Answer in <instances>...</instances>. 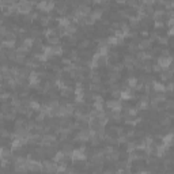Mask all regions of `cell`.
I'll list each match as a JSON object with an SVG mask.
<instances>
[{"instance_id": "2", "label": "cell", "mask_w": 174, "mask_h": 174, "mask_svg": "<svg viewBox=\"0 0 174 174\" xmlns=\"http://www.w3.org/2000/svg\"><path fill=\"white\" fill-rule=\"evenodd\" d=\"M27 170L29 172H42V162L36 158L27 159Z\"/></svg>"}, {"instance_id": "24", "label": "cell", "mask_w": 174, "mask_h": 174, "mask_svg": "<svg viewBox=\"0 0 174 174\" xmlns=\"http://www.w3.org/2000/svg\"><path fill=\"white\" fill-rule=\"evenodd\" d=\"M128 52L131 53V54H135L136 52H138V45H136V42L131 41V44L128 45Z\"/></svg>"}, {"instance_id": "14", "label": "cell", "mask_w": 174, "mask_h": 174, "mask_svg": "<svg viewBox=\"0 0 174 174\" xmlns=\"http://www.w3.org/2000/svg\"><path fill=\"white\" fill-rule=\"evenodd\" d=\"M56 22H57V26H60V27H67V26L71 23V19L68 18V16H59V18L56 19Z\"/></svg>"}, {"instance_id": "5", "label": "cell", "mask_w": 174, "mask_h": 174, "mask_svg": "<svg viewBox=\"0 0 174 174\" xmlns=\"http://www.w3.org/2000/svg\"><path fill=\"white\" fill-rule=\"evenodd\" d=\"M156 64H159V66L162 67V70H168V68L173 64L172 54H170V56H159L158 59H156Z\"/></svg>"}, {"instance_id": "4", "label": "cell", "mask_w": 174, "mask_h": 174, "mask_svg": "<svg viewBox=\"0 0 174 174\" xmlns=\"http://www.w3.org/2000/svg\"><path fill=\"white\" fill-rule=\"evenodd\" d=\"M104 105L109 109V110H122L121 100H118V98H113V100H109V101L105 102Z\"/></svg>"}, {"instance_id": "13", "label": "cell", "mask_w": 174, "mask_h": 174, "mask_svg": "<svg viewBox=\"0 0 174 174\" xmlns=\"http://www.w3.org/2000/svg\"><path fill=\"white\" fill-rule=\"evenodd\" d=\"M33 57H34V59H36L37 61H38V63H46V61L49 60V57H48L44 52H36V53L33 54Z\"/></svg>"}, {"instance_id": "10", "label": "cell", "mask_w": 174, "mask_h": 174, "mask_svg": "<svg viewBox=\"0 0 174 174\" xmlns=\"http://www.w3.org/2000/svg\"><path fill=\"white\" fill-rule=\"evenodd\" d=\"M90 16L95 20V22H97V20H101L102 16H104V10H102L101 7H95L94 10H91Z\"/></svg>"}, {"instance_id": "9", "label": "cell", "mask_w": 174, "mask_h": 174, "mask_svg": "<svg viewBox=\"0 0 174 174\" xmlns=\"http://www.w3.org/2000/svg\"><path fill=\"white\" fill-rule=\"evenodd\" d=\"M138 45V50H147V49H150L151 48V45H152V42L150 41L148 38H140L139 40V42L136 44Z\"/></svg>"}, {"instance_id": "21", "label": "cell", "mask_w": 174, "mask_h": 174, "mask_svg": "<svg viewBox=\"0 0 174 174\" xmlns=\"http://www.w3.org/2000/svg\"><path fill=\"white\" fill-rule=\"evenodd\" d=\"M60 41H61V38L57 36H52V37H48L46 38V42L49 44V45H60L61 44Z\"/></svg>"}, {"instance_id": "29", "label": "cell", "mask_w": 174, "mask_h": 174, "mask_svg": "<svg viewBox=\"0 0 174 174\" xmlns=\"http://www.w3.org/2000/svg\"><path fill=\"white\" fill-rule=\"evenodd\" d=\"M71 63H74V61L71 60L70 57H64V59H61V64H64V66H70Z\"/></svg>"}, {"instance_id": "23", "label": "cell", "mask_w": 174, "mask_h": 174, "mask_svg": "<svg viewBox=\"0 0 174 174\" xmlns=\"http://www.w3.org/2000/svg\"><path fill=\"white\" fill-rule=\"evenodd\" d=\"M15 50H16V53H20V54H27L30 52V48H27V46H25L23 44H20L19 46H16L15 48Z\"/></svg>"}, {"instance_id": "22", "label": "cell", "mask_w": 174, "mask_h": 174, "mask_svg": "<svg viewBox=\"0 0 174 174\" xmlns=\"http://www.w3.org/2000/svg\"><path fill=\"white\" fill-rule=\"evenodd\" d=\"M22 44L25 46H27V48H30V49H33V46H34V38L33 37H25V38L22 40Z\"/></svg>"}, {"instance_id": "8", "label": "cell", "mask_w": 174, "mask_h": 174, "mask_svg": "<svg viewBox=\"0 0 174 174\" xmlns=\"http://www.w3.org/2000/svg\"><path fill=\"white\" fill-rule=\"evenodd\" d=\"M0 48H3V49H15L16 48V40L3 38L2 41H0Z\"/></svg>"}, {"instance_id": "15", "label": "cell", "mask_w": 174, "mask_h": 174, "mask_svg": "<svg viewBox=\"0 0 174 174\" xmlns=\"http://www.w3.org/2000/svg\"><path fill=\"white\" fill-rule=\"evenodd\" d=\"M136 108H138L139 110H148L150 101H147V100H139L138 105H136Z\"/></svg>"}, {"instance_id": "27", "label": "cell", "mask_w": 174, "mask_h": 174, "mask_svg": "<svg viewBox=\"0 0 174 174\" xmlns=\"http://www.w3.org/2000/svg\"><path fill=\"white\" fill-rule=\"evenodd\" d=\"M104 104H105V102L93 101V108L95 109V110H100V112H102V110H104Z\"/></svg>"}, {"instance_id": "7", "label": "cell", "mask_w": 174, "mask_h": 174, "mask_svg": "<svg viewBox=\"0 0 174 174\" xmlns=\"http://www.w3.org/2000/svg\"><path fill=\"white\" fill-rule=\"evenodd\" d=\"M42 172H48V173L57 172V163L54 161H44L42 162Z\"/></svg>"}, {"instance_id": "11", "label": "cell", "mask_w": 174, "mask_h": 174, "mask_svg": "<svg viewBox=\"0 0 174 174\" xmlns=\"http://www.w3.org/2000/svg\"><path fill=\"white\" fill-rule=\"evenodd\" d=\"M151 88H152V91H155V93H165L166 91V86H165L163 82L154 80L152 82V84H151Z\"/></svg>"}, {"instance_id": "6", "label": "cell", "mask_w": 174, "mask_h": 174, "mask_svg": "<svg viewBox=\"0 0 174 174\" xmlns=\"http://www.w3.org/2000/svg\"><path fill=\"white\" fill-rule=\"evenodd\" d=\"M27 144H29V143H27L26 138H14L11 140V148L12 150H16V148H20V147H26Z\"/></svg>"}, {"instance_id": "16", "label": "cell", "mask_w": 174, "mask_h": 174, "mask_svg": "<svg viewBox=\"0 0 174 174\" xmlns=\"http://www.w3.org/2000/svg\"><path fill=\"white\" fill-rule=\"evenodd\" d=\"M71 94H74V88L71 86H67L66 88L60 90V98H68Z\"/></svg>"}, {"instance_id": "12", "label": "cell", "mask_w": 174, "mask_h": 174, "mask_svg": "<svg viewBox=\"0 0 174 174\" xmlns=\"http://www.w3.org/2000/svg\"><path fill=\"white\" fill-rule=\"evenodd\" d=\"M91 46H93V41H91V40H86V38L80 40V42L78 44L79 50H82V49H90Z\"/></svg>"}, {"instance_id": "31", "label": "cell", "mask_w": 174, "mask_h": 174, "mask_svg": "<svg viewBox=\"0 0 174 174\" xmlns=\"http://www.w3.org/2000/svg\"><path fill=\"white\" fill-rule=\"evenodd\" d=\"M173 32H174V30H173V27H169V30H168V37H169V38L173 36Z\"/></svg>"}, {"instance_id": "3", "label": "cell", "mask_w": 174, "mask_h": 174, "mask_svg": "<svg viewBox=\"0 0 174 174\" xmlns=\"http://www.w3.org/2000/svg\"><path fill=\"white\" fill-rule=\"evenodd\" d=\"M88 139H90V129H88V128H83V129H79V132L75 135L74 142L86 143V142H88Z\"/></svg>"}, {"instance_id": "26", "label": "cell", "mask_w": 174, "mask_h": 174, "mask_svg": "<svg viewBox=\"0 0 174 174\" xmlns=\"http://www.w3.org/2000/svg\"><path fill=\"white\" fill-rule=\"evenodd\" d=\"M25 124H26V118H15V120H14V125H15V128L23 127Z\"/></svg>"}, {"instance_id": "25", "label": "cell", "mask_w": 174, "mask_h": 174, "mask_svg": "<svg viewBox=\"0 0 174 174\" xmlns=\"http://www.w3.org/2000/svg\"><path fill=\"white\" fill-rule=\"evenodd\" d=\"M11 100V93H0V101L2 102H8Z\"/></svg>"}, {"instance_id": "28", "label": "cell", "mask_w": 174, "mask_h": 174, "mask_svg": "<svg viewBox=\"0 0 174 174\" xmlns=\"http://www.w3.org/2000/svg\"><path fill=\"white\" fill-rule=\"evenodd\" d=\"M151 71H152V72H156V74H159V72H162V67L161 66H159V64H152V66H151Z\"/></svg>"}, {"instance_id": "1", "label": "cell", "mask_w": 174, "mask_h": 174, "mask_svg": "<svg viewBox=\"0 0 174 174\" xmlns=\"http://www.w3.org/2000/svg\"><path fill=\"white\" fill-rule=\"evenodd\" d=\"M86 147L84 146H82L80 148H74L72 152L70 154L71 156V161L72 162H83L87 159V154H86Z\"/></svg>"}, {"instance_id": "17", "label": "cell", "mask_w": 174, "mask_h": 174, "mask_svg": "<svg viewBox=\"0 0 174 174\" xmlns=\"http://www.w3.org/2000/svg\"><path fill=\"white\" fill-rule=\"evenodd\" d=\"M156 42H158L161 46H169V45H170L169 37H168V36H161V34H159L158 38H156Z\"/></svg>"}, {"instance_id": "19", "label": "cell", "mask_w": 174, "mask_h": 174, "mask_svg": "<svg viewBox=\"0 0 174 174\" xmlns=\"http://www.w3.org/2000/svg\"><path fill=\"white\" fill-rule=\"evenodd\" d=\"M138 76H129L128 79H127V82H125V86L127 87H131V88H134L136 84H138Z\"/></svg>"}, {"instance_id": "18", "label": "cell", "mask_w": 174, "mask_h": 174, "mask_svg": "<svg viewBox=\"0 0 174 174\" xmlns=\"http://www.w3.org/2000/svg\"><path fill=\"white\" fill-rule=\"evenodd\" d=\"M61 148H63V151L64 152H66V154H68V155H70L71 154V152H72V150H74V146L72 144H71V143L70 142H61Z\"/></svg>"}, {"instance_id": "32", "label": "cell", "mask_w": 174, "mask_h": 174, "mask_svg": "<svg viewBox=\"0 0 174 174\" xmlns=\"http://www.w3.org/2000/svg\"><path fill=\"white\" fill-rule=\"evenodd\" d=\"M0 66H2V63H0Z\"/></svg>"}, {"instance_id": "30", "label": "cell", "mask_w": 174, "mask_h": 174, "mask_svg": "<svg viewBox=\"0 0 174 174\" xmlns=\"http://www.w3.org/2000/svg\"><path fill=\"white\" fill-rule=\"evenodd\" d=\"M173 23H174V19L173 18H169L168 19V23H165V25H168L169 27H173Z\"/></svg>"}, {"instance_id": "20", "label": "cell", "mask_w": 174, "mask_h": 174, "mask_svg": "<svg viewBox=\"0 0 174 174\" xmlns=\"http://www.w3.org/2000/svg\"><path fill=\"white\" fill-rule=\"evenodd\" d=\"M29 108L32 109V110H34V112H40V109H41V104H40V102H37L36 100H33V98H30Z\"/></svg>"}]
</instances>
